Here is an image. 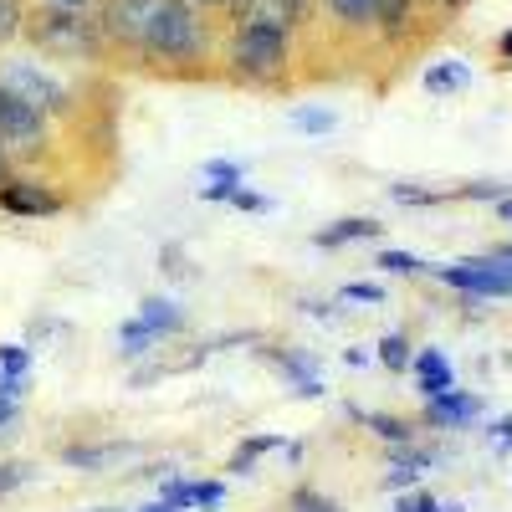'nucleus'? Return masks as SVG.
Wrapping results in <instances>:
<instances>
[{"label":"nucleus","instance_id":"nucleus-1","mask_svg":"<svg viewBox=\"0 0 512 512\" xmlns=\"http://www.w3.org/2000/svg\"><path fill=\"white\" fill-rule=\"evenodd\" d=\"M139 47L154 52V57H169V62L200 52V26H195V16H190L185 0H159L154 21H149V31H144Z\"/></svg>","mask_w":512,"mask_h":512},{"label":"nucleus","instance_id":"nucleus-2","mask_svg":"<svg viewBox=\"0 0 512 512\" xmlns=\"http://www.w3.org/2000/svg\"><path fill=\"white\" fill-rule=\"evenodd\" d=\"M231 62L246 72V77H272L282 72L287 62V31H272V26H241L236 41H231Z\"/></svg>","mask_w":512,"mask_h":512},{"label":"nucleus","instance_id":"nucleus-3","mask_svg":"<svg viewBox=\"0 0 512 512\" xmlns=\"http://www.w3.org/2000/svg\"><path fill=\"white\" fill-rule=\"evenodd\" d=\"M36 41H41L47 52H57V57H82V52H93V21H82L77 11L57 6V11L41 16Z\"/></svg>","mask_w":512,"mask_h":512},{"label":"nucleus","instance_id":"nucleus-4","mask_svg":"<svg viewBox=\"0 0 512 512\" xmlns=\"http://www.w3.org/2000/svg\"><path fill=\"white\" fill-rule=\"evenodd\" d=\"M0 88L16 93L21 103H31L36 113H41V108H62V103H67V93H62L57 82H52L47 72H41L36 62H6V67H0Z\"/></svg>","mask_w":512,"mask_h":512},{"label":"nucleus","instance_id":"nucleus-5","mask_svg":"<svg viewBox=\"0 0 512 512\" xmlns=\"http://www.w3.org/2000/svg\"><path fill=\"white\" fill-rule=\"evenodd\" d=\"M0 144H6V154L11 149L31 154L41 144V113L31 103H21L16 93H6V88H0Z\"/></svg>","mask_w":512,"mask_h":512},{"label":"nucleus","instance_id":"nucleus-6","mask_svg":"<svg viewBox=\"0 0 512 512\" xmlns=\"http://www.w3.org/2000/svg\"><path fill=\"white\" fill-rule=\"evenodd\" d=\"M441 277L461 292H482V297H507L512 292V272L487 256V262H456V267H441Z\"/></svg>","mask_w":512,"mask_h":512},{"label":"nucleus","instance_id":"nucleus-7","mask_svg":"<svg viewBox=\"0 0 512 512\" xmlns=\"http://www.w3.org/2000/svg\"><path fill=\"white\" fill-rule=\"evenodd\" d=\"M0 205H6L11 216H52L62 200L47 185H36V180H6L0 185Z\"/></svg>","mask_w":512,"mask_h":512},{"label":"nucleus","instance_id":"nucleus-8","mask_svg":"<svg viewBox=\"0 0 512 512\" xmlns=\"http://www.w3.org/2000/svg\"><path fill=\"white\" fill-rule=\"evenodd\" d=\"M297 16H303V0H251V11L241 21L251 26H272V31H287Z\"/></svg>","mask_w":512,"mask_h":512},{"label":"nucleus","instance_id":"nucleus-9","mask_svg":"<svg viewBox=\"0 0 512 512\" xmlns=\"http://www.w3.org/2000/svg\"><path fill=\"white\" fill-rule=\"evenodd\" d=\"M128 456H134V446H123V441H113V446H72V451H67V466H88V472H103V466L128 461Z\"/></svg>","mask_w":512,"mask_h":512},{"label":"nucleus","instance_id":"nucleus-10","mask_svg":"<svg viewBox=\"0 0 512 512\" xmlns=\"http://www.w3.org/2000/svg\"><path fill=\"white\" fill-rule=\"evenodd\" d=\"M415 369H420V390L431 395V400L451 390V364H446V359H441L436 349H425V354L415 359Z\"/></svg>","mask_w":512,"mask_h":512},{"label":"nucleus","instance_id":"nucleus-11","mask_svg":"<svg viewBox=\"0 0 512 512\" xmlns=\"http://www.w3.org/2000/svg\"><path fill=\"white\" fill-rule=\"evenodd\" d=\"M472 415H477V400H472V395H456V390H446V395H436V400H431V420H441V425L472 420Z\"/></svg>","mask_w":512,"mask_h":512},{"label":"nucleus","instance_id":"nucleus-12","mask_svg":"<svg viewBox=\"0 0 512 512\" xmlns=\"http://www.w3.org/2000/svg\"><path fill=\"white\" fill-rule=\"evenodd\" d=\"M369 236H379L374 221H338V226L318 231V246H344V241H369Z\"/></svg>","mask_w":512,"mask_h":512},{"label":"nucleus","instance_id":"nucleus-13","mask_svg":"<svg viewBox=\"0 0 512 512\" xmlns=\"http://www.w3.org/2000/svg\"><path fill=\"white\" fill-rule=\"evenodd\" d=\"M139 323H149L154 333H164V328H185V313L175 308V303H164V297H149L144 303V318Z\"/></svg>","mask_w":512,"mask_h":512},{"label":"nucleus","instance_id":"nucleus-14","mask_svg":"<svg viewBox=\"0 0 512 512\" xmlns=\"http://www.w3.org/2000/svg\"><path fill=\"white\" fill-rule=\"evenodd\" d=\"M379 359L390 364V369H405V364H410V344H405L400 333H390V338H379Z\"/></svg>","mask_w":512,"mask_h":512},{"label":"nucleus","instance_id":"nucleus-15","mask_svg":"<svg viewBox=\"0 0 512 512\" xmlns=\"http://www.w3.org/2000/svg\"><path fill=\"white\" fill-rule=\"evenodd\" d=\"M328 6L344 21H374V0H328Z\"/></svg>","mask_w":512,"mask_h":512},{"label":"nucleus","instance_id":"nucleus-16","mask_svg":"<svg viewBox=\"0 0 512 512\" xmlns=\"http://www.w3.org/2000/svg\"><path fill=\"white\" fill-rule=\"evenodd\" d=\"M118 338H123V349H128V354H144V349H149V338H154V328H149V323H123Z\"/></svg>","mask_w":512,"mask_h":512},{"label":"nucleus","instance_id":"nucleus-17","mask_svg":"<svg viewBox=\"0 0 512 512\" xmlns=\"http://www.w3.org/2000/svg\"><path fill=\"white\" fill-rule=\"evenodd\" d=\"M405 11H410V0H374V21L379 26H400Z\"/></svg>","mask_w":512,"mask_h":512},{"label":"nucleus","instance_id":"nucleus-18","mask_svg":"<svg viewBox=\"0 0 512 512\" xmlns=\"http://www.w3.org/2000/svg\"><path fill=\"white\" fill-rule=\"evenodd\" d=\"M369 425L384 436V441H405L410 431H405V420H395V415H369Z\"/></svg>","mask_w":512,"mask_h":512},{"label":"nucleus","instance_id":"nucleus-19","mask_svg":"<svg viewBox=\"0 0 512 512\" xmlns=\"http://www.w3.org/2000/svg\"><path fill=\"white\" fill-rule=\"evenodd\" d=\"M21 31V6L16 0H0V41H11Z\"/></svg>","mask_w":512,"mask_h":512},{"label":"nucleus","instance_id":"nucleus-20","mask_svg":"<svg viewBox=\"0 0 512 512\" xmlns=\"http://www.w3.org/2000/svg\"><path fill=\"white\" fill-rule=\"evenodd\" d=\"M164 502L175 507V512H185V507L195 502V487H190V482H164Z\"/></svg>","mask_w":512,"mask_h":512},{"label":"nucleus","instance_id":"nucleus-21","mask_svg":"<svg viewBox=\"0 0 512 512\" xmlns=\"http://www.w3.org/2000/svg\"><path fill=\"white\" fill-rule=\"evenodd\" d=\"M21 482H26V466H21V461H0V497L16 492Z\"/></svg>","mask_w":512,"mask_h":512},{"label":"nucleus","instance_id":"nucleus-22","mask_svg":"<svg viewBox=\"0 0 512 512\" xmlns=\"http://www.w3.org/2000/svg\"><path fill=\"white\" fill-rule=\"evenodd\" d=\"M205 175H210V180H216L221 190H236V180H241V169H236V164H226V159H216V164H210V169H205Z\"/></svg>","mask_w":512,"mask_h":512},{"label":"nucleus","instance_id":"nucleus-23","mask_svg":"<svg viewBox=\"0 0 512 512\" xmlns=\"http://www.w3.org/2000/svg\"><path fill=\"white\" fill-rule=\"evenodd\" d=\"M379 267H390V272H420L425 262H415L410 251H384V256H379Z\"/></svg>","mask_w":512,"mask_h":512},{"label":"nucleus","instance_id":"nucleus-24","mask_svg":"<svg viewBox=\"0 0 512 512\" xmlns=\"http://www.w3.org/2000/svg\"><path fill=\"white\" fill-rule=\"evenodd\" d=\"M0 374L21 379V374H26V349H0Z\"/></svg>","mask_w":512,"mask_h":512},{"label":"nucleus","instance_id":"nucleus-25","mask_svg":"<svg viewBox=\"0 0 512 512\" xmlns=\"http://www.w3.org/2000/svg\"><path fill=\"white\" fill-rule=\"evenodd\" d=\"M292 507H297V512H338V507H333V502H323L318 492H297V497H292Z\"/></svg>","mask_w":512,"mask_h":512},{"label":"nucleus","instance_id":"nucleus-26","mask_svg":"<svg viewBox=\"0 0 512 512\" xmlns=\"http://www.w3.org/2000/svg\"><path fill=\"white\" fill-rule=\"evenodd\" d=\"M344 297H359V303H379L384 292H379L374 282H349V287H344Z\"/></svg>","mask_w":512,"mask_h":512},{"label":"nucleus","instance_id":"nucleus-27","mask_svg":"<svg viewBox=\"0 0 512 512\" xmlns=\"http://www.w3.org/2000/svg\"><path fill=\"white\" fill-rule=\"evenodd\" d=\"M195 502L200 507H216L221 502V482H195Z\"/></svg>","mask_w":512,"mask_h":512},{"label":"nucleus","instance_id":"nucleus-28","mask_svg":"<svg viewBox=\"0 0 512 512\" xmlns=\"http://www.w3.org/2000/svg\"><path fill=\"white\" fill-rule=\"evenodd\" d=\"M451 82H466L461 67H446V72H431V88H451Z\"/></svg>","mask_w":512,"mask_h":512},{"label":"nucleus","instance_id":"nucleus-29","mask_svg":"<svg viewBox=\"0 0 512 512\" xmlns=\"http://www.w3.org/2000/svg\"><path fill=\"white\" fill-rule=\"evenodd\" d=\"M231 200H236L241 210H267V200H262V195H251V190H236Z\"/></svg>","mask_w":512,"mask_h":512},{"label":"nucleus","instance_id":"nucleus-30","mask_svg":"<svg viewBox=\"0 0 512 512\" xmlns=\"http://www.w3.org/2000/svg\"><path fill=\"white\" fill-rule=\"evenodd\" d=\"M21 395V379H11V374H0V400H16Z\"/></svg>","mask_w":512,"mask_h":512},{"label":"nucleus","instance_id":"nucleus-31","mask_svg":"<svg viewBox=\"0 0 512 512\" xmlns=\"http://www.w3.org/2000/svg\"><path fill=\"white\" fill-rule=\"evenodd\" d=\"M297 123H303V128H328L333 118H328V113H303V118H297Z\"/></svg>","mask_w":512,"mask_h":512},{"label":"nucleus","instance_id":"nucleus-32","mask_svg":"<svg viewBox=\"0 0 512 512\" xmlns=\"http://www.w3.org/2000/svg\"><path fill=\"white\" fill-rule=\"evenodd\" d=\"M497 446H512V420H502V425H497Z\"/></svg>","mask_w":512,"mask_h":512},{"label":"nucleus","instance_id":"nucleus-33","mask_svg":"<svg viewBox=\"0 0 512 512\" xmlns=\"http://www.w3.org/2000/svg\"><path fill=\"white\" fill-rule=\"evenodd\" d=\"M410 512H441V507H436L431 497H415V502H410Z\"/></svg>","mask_w":512,"mask_h":512},{"label":"nucleus","instance_id":"nucleus-34","mask_svg":"<svg viewBox=\"0 0 512 512\" xmlns=\"http://www.w3.org/2000/svg\"><path fill=\"white\" fill-rule=\"evenodd\" d=\"M11 420H16V410H11L6 400H0V425H11Z\"/></svg>","mask_w":512,"mask_h":512},{"label":"nucleus","instance_id":"nucleus-35","mask_svg":"<svg viewBox=\"0 0 512 512\" xmlns=\"http://www.w3.org/2000/svg\"><path fill=\"white\" fill-rule=\"evenodd\" d=\"M52 6H67V11H77V6H88V0H52Z\"/></svg>","mask_w":512,"mask_h":512},{"label":"nucleus","instance_id":"nucleus-36","mask_svg":"<svg viewBox=\"0 0 512 512\" xmlns=\"http://www.w3.org/2000/svg\"><path fill=\"white\" fill-rule=\"evenodd\" d=\"M497 210H502V221H512V195H507V200H502Z\"/></svg>","mask_w":512,"mask_h":512},{"label":"nucleus","instance_id":"nucleus-37","mask_svg":"<svg viewBox=\"0 0 512 512\" xmlns=\"http://www.w3.org/2000/svg\"><path fill=\"white\" fill-rule=\"evenodd\" d=\"M144 512H175V507H169V502H154V507H144Z\"/></svg>","mask_w":512,"mask_h":512},{"label":"nucleus","instance_id":"nucleus-38","mask_svg":"<svg viewBox=\"0 0 512 512\" xmlns=\"http://www.w3.org/2000/svg\"><path fill=\"white\" fill-rule=\"evenodd\" d=\"M502 52H507V57H512V31H507V36H502Z\"/></svg>","mask_w":512,"mask_h":512},{"label":"nucleus","instance_id":"nucleus-39","mask_svg":"<svg viewBox=\"0 0 512 512\" xmlns=\"http://www.w3.org/2000/svg\"><path fill=\"white\" fill-rule=\"evenodd\" d=\"M205 6H226V0H205Z\"/></svg>","mask_w":512,"mask_h":512},{"label":"nucleus","instance_id":"nucleus-40","mask_svg":"<svg viewBox=\"0 0 512 512\" xmlns=\"http://www.w3.org/2000/svg\"><path fill=\"white\" fill-rule=\"evenodd\" d=\"M93 512H118V507H93Z\"/></svg>","mask_w":512,"mask_h":512}]
</instances>
